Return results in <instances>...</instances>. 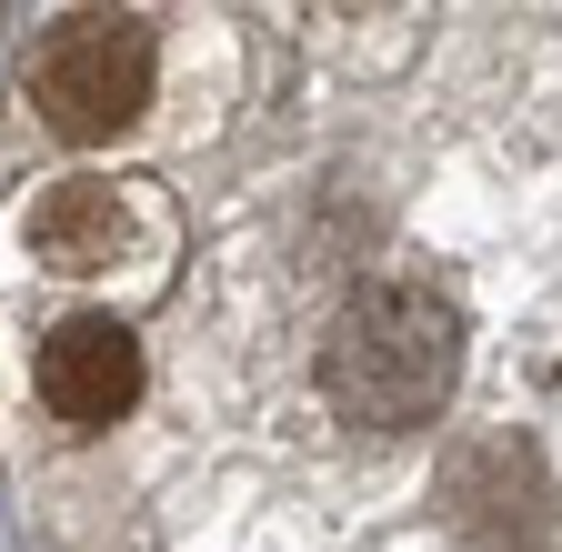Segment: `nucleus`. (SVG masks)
<instances>
[{
	"label": "nucleus",
	"instance_id": "f257e3e1",
	"mask_svg": "<svg viewBox=\"0 0 562 552\" xmlns=\"http://www.w3.org/2000/svg\"><path fill=\"white\" fill-rule=\"evenodd\" d=\"M452 382H462V302L442 282L382 271V282H362L322 331V402L341 423H362V432L442 423Z\"/></svg>",
	"mask_w": 562,
	"mask_h": 552
},
{
	"label": "nucleus",
	"instance_id": "f03ea898",
	"mask_svg": "<svg viewBox=\"0 0 562 552\" xmlns=\"http://www.w3.org/2000/svg\"><path fill=\"white\" fill-rule=\"evenodd\" d=\"M151 81H161V41H151V21H131V11H70L31 50L41 131H60L70 151L121 142V131L151 111Z\"/></svg>",
	"mask_w": 562,
	"mask_h": 552
},
{
	"label": "nucleus",
	"instance_id": "7ed1b4c3",
	"mask_svg": "<svg viewBox=\"0 0 562 552\" xmlns=\"http://www.w3.org/2000/svg\"><path fill=\"white\" fill-rule=\"evenodd\" d=\"M452 552H562V493L522 432H482L442 462Z\"/></svg>",
	"mask_w": 562,
	"mask_h": 552
},
{
	"label": "nucleus",
	"instance_id": "20e7f679",
	"mask_svg": "<svg viewBox=\"0 0 562 552\" xmlns=\"http://www.w3.org/2000/svg\"><path fill=\"white\" fill-rule=\"evenodd\" d=\"M31 382H41V412L60 432H111V423H131V402H140V341L111 312H70V322L41 331Z\"/></svg>",
	"mask_w": 562,
	"mask_h": 552
},
{
	"label": "nucleus",
	"instance_id": "39448f33",
	"mask_svg": "<svg viewBox=\"0 0 562 552\" xmlns=\"http://www.w3.org/2000/svg\"><path fill=\"white\" fill-rule=\"evenodd\" d=\"M121 191L111 181H50L41 201H31V261L41 271H111V251H121Z\"/></svg>",
	"mask_w": 562,
	"mask_h": 552
}]
</instances>
